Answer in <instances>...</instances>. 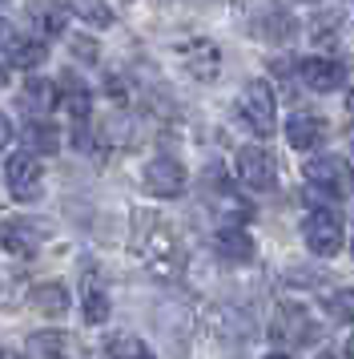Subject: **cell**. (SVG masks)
Wrapping results in <instances>:
<instances>
[{
  "mask_svg": "<svg viewBox=\"0 0 354 359\" xmlns=\"http://www.w3.org/2000/svg\"><path fill=\"white\" fill-rule=\"evenodd\" d=\"M137 255L157 278H177L181 271V246L161 218H145L141 234H137Z\"/></svg>",
  "mask_w": 354,
  "mask_h": 359,
  "instance_id": "6da1fadb",
  "label": "cell"
},
{
  "mask_svg": "<svg viewBox=\"0 0 354 359\" xmlns=\"http://www.w3.org/2000/svg\"><path fill=\"white\" fill-rule=\"evenodd\" d=\"M246 126L257 133V137H270L274 133V89L266 81H250L241 89V101H238Z\"/></svg>",
  "mask_w": 354,
  "mask_h": 359,
  "instance_id": "7a4b0ae2",
  "label": "cell"
},
{
  "mask_svg": "<svg viewBox=\"0 0 354 359\" xmlns=\"http://www.w3.org/2000/svg\"><path fill=\"white\" fill-rule=\"evenodd\" d=\"M306 178L314 182V186H322L330 198H346L354 190L351 165H346V158H334V154L310 158V162H306Z\"/></svg>",
  "mask_w": 354,
  "mask_h": 359,
  "instance_id": "3957f363",
  "label": "cell"
},
{
  "mask_svg": "<svg viewBox=\"0 0 354 359\" xmlns=\"http://www.w3.org/2000/svg\"><path fill=\"white\" fill-rule=\"evenodd\" d=\"M4 178H8V190H13L16 202H41V194H45V174H41L36 154H16V158H8Z\"/></svg>",
  "mask_w": 354,
  "mask_h": 359,
  "instance_id": "277c9868",
  "label": "cell"
},
{
  "mask_svg": "<svg viewBox=\"0 0 354 359\" xmlns=\"http://www.w3.org/2000/svg\"><path fill=\"white\" fill-rule=\"evenodd\" d=\"M0 246L16 259H36L45 246V226L32 218H4L0 222Z\"/></svg>",
  "mask_w": 354,
  "mask_h": 359,
  "instance_id": "5b68a950",
  "label": "cell"
},
{
  "mask_svg": "<svg viewBox=\"0 0 354 359\" xmlns=\"http://www.w3.org/2000/svg\"><path fill=\"white\" fill-rule=\"evenodd\" d=\"M206 198H209V206L218 210V218H225V222H246V218L254 214V206H250V202L229 186V178H222L218 170L206 174Z\"/></svg>",
  "mask_w": 354,
  "mask_h": 359,
  "instance_id": "8992f818",
  "label": "cell"
},
{
  "mask_svg": "<svg viewBox=\"0 0 354 359\" xmlns=\"http://www.w3.org/2000/svg\"><path fill=\"white\" fill-rule=\"evenodd\" d=\"M238 174L241 182L257 190V194H266L274 190V182H278V165H274V154L262 146H241L238 149Z\"/></svg>",
  "mask_w": 354,
  "mask_h": 359,
  "instance_id": "52a82bcc",
  "label": "cell"
},
{
  "mask_svg": "<svg viewBox=\"0 0 354 359\" xmlns=\"http://www.w3.org/2000/svg\"><path fill=\"white\" fill-rule=\"evenodd\" d=\"M302 234H306V246L314 255H322V259H330V255L342 250V222H338L334 210H314L306 218Z\"/></svg>",
  "mask_w": 354,
  "mask_h": 359,
  "instance_id": "ba28073f",
  "label": "cell"
},
{
  "mask_svg": "<svg viewBox=\"0 0 354 359\" xmlns=\"http://www.w3.org/2000/svg\"><path fill=\"white\" fill-rule=\"evenodd\" d=\"M145 186L157 198H177L185 190V170H181L177 158H153L145 165Z\"/></svg>",
  "mask_w": 354,
  "mask_h": 359,
  "instance_id": "9c48e42d",
  "label": "cell"
},
{
  "mask_svg": "<svg viewBox=\"0 0 354 359\" xmlns=\"http://www.w3.org/2000/svg\"><path fill=\"white\" fill-rule=\"evenodd\" d=\"M302 81L314 89V93H334L338 85L346 81V69L330 61V57H306L302 61Z\"/></svg>",
  "mask_w": 354,
  "mask_h": 359,
  "instance_id": "30bf717a",
  "label": "cell"
},
{
  "mask_svg": "<svg viewBox=\"0 0 354 359\" xmlns=\"http://www.w3.org/2000/svg\"><path fill=\"white\" fill-rule=\"evenodd\" d=\"M24 351L32 359H77V339L64 331H36V335H29Z\"/></svg>",
  "mask_w": 354,
  "mask_h": 359,
  "instance_id": "8fae6325",
  "label": "cell"
},
{
  "mask_svg": "<svg viewBox=\"0 0 354 359\" xmlns=\"http://www.w3.org/2000/svg\"><path fill=\"white\" fill-rule=\"evenodd\" d=\"M181 57H185V69H190L197 81H213L218 69H222V53H218V45H209V41H190L181 49Z\"/></svg>",
  "mask_w": 354,
  "mask_h": 359,
  "instance_id": "7c38bea8",
  "label": "cell"
},
{
  "mask_svg": "<svg viewBox=\"0 0 354 359\" xmlns=\"http://www.w3.org/2000/svg\"><path fill=\"white\" fill-rule=\"evenodd\" d=\"M45 57H48V49H45V41H36V36H8L4 41V61L16 69H36Z\"/></svg>",
  "mask_w": 354,
  "mask_h": 359,
  "instance_id": "4fadbf2b",
  "label": "cell"
},
{
  "mask_svg": "<svg viewBox=\"0 0 354 359\" xmlns=\"http://www.w3.org/2000/svg\"><path fill=\"white\" fill-rule=\"evenodd\" d=\"M218 250H222V259H229V262H250L254 259V238L241 226H222L218 230Z\"/></svg>",
  "mask_w": 354,
  "mask_h": 359,
  "instance_id": "5bb4252c",
  "label": "cell"
},
{
  "mask_svg": "<svg viewBox=\"0 0 354 359\" xmlns=\"http://www.w3.org/2000/svg\"><path fill=\"white\" fill-rule=\"evenodd\" d=\"M322 137V121L318 117H310V114H298V117H290V126H286V142L294 149H310L314 142Z\"/></svg>",
  "mask_w": 354,
  "mask_h": 359,
  "instance_id": "9a60e30c",
  "label": "cell"
},
{
  "mask_svg": "<svg viewBox=\"0 0 354 359\" xmlns=\"http://www.w3.org/2000/svg\"><path fill=\"white\" fill-rule=\"evenodd\" d=\"M32 307L45 311V315H64L69 311V291H64L61 283H41V287H32Z\"/></svg>",
  "mask_w": 354,
  "mask_h": 359,
  "instance_id": "2e32d148",
  "label": "cell"
},
{
  "mask_svg": "<svg viewBox=\"0 0 354 359\" xmlns=\"http://www.w3.org/2000/svg\"><path fill=\"white\" fill-rule=\"evenodd\" d=\"M64 8L69 13H77L85 25H93V29H109L113 25V13L105 0H64Z\"/></svg>",
  "mask_w": 354,
  "mask_h": 359,
  "instance_id": "e0dca14e",
  "label": "cell"
},
{
  "mask_svg": "<svg viewBox=\"0 0 354 359\" xmlns=\"http://www.w3.org/2000/svg\"><path fill=\"white\" fill-rule=\"evenodd\" d=\"M85 319H89V323H105V319H109V294H105V287L89 275H85Z\"/></svg>",
  "mask_w": 354,
  "mask_h": 359,
  "instance_id": "ac0fdd59",
  "label": "cell"
},
{
  "mask_svg": "<svg viewBox=\"0 0 354 359\" xmlns=\"http://www.w3.org/2000/svg\"><path fill=\"white\" fill-rule=\"evenodd\" d=\"M24 105L48 114V109H57V105H61V93H57V85H52V81H29V89H24Z\"/></svg>",
  "mask_w": 354,
  "mask_h": 359,
  "instance_id": "d6986e66",
  "label": "cell"
},
{
  "mask_svg": "<svg viewBox=\"0 0 354 359\" xmlns=\"http://www.w3.org/2000/svg\"><path fill=\"white\" fill-rule=\"evenodd\" d=\"M29 20L41 29L45 36H61L64 33V13L57 8V4H32Z\"/></svg>",
  "mask_w": 354,
  "mask_h": 359,
  "instance_id": "ffe728a7",
  "label": "cell"
},
{
  "mask_svg": "<svg viewBox=\"0 0 354 359\" xmlns=\"http://www.w3.org/2000/svg\"><path fill=\"white\" fill-rule=\"evenodd\" d=\"M274 335H278V339H286V335H290V343L306 339V335H310V327H306V315H302V311H290V307H282V315H278V323H274Z\"/></svg>",
  "mask_w": 354,
  "mask_h": 359,
  "instance_id": "44dd1931",
  "label": "cell"
},
{
  "mask_svg": "<svg viewBox=\"0 0 354 359\" xmlns=\"http://www.w3.org/2000/svg\"><path fill=\"white\" fill-rule=\"evenodd\" d=\"M24 133H29V146L36 154H57V146H61V133H57V126H48V121H32Z\"/></svg>",
  "mask_w": 354,
  "mask_h": 359,
  "instance_id": "7402d4cb",
  "label": "cell"
},
{
  "mask_svg": "<svg viewBox=\"0 0 354 359\" xmlns=\"http://www.w3.org/2000/svg\"><path fill=\"white\" fill-rule=\"evenodd\" d=\"M105 359H153V351H149L141 339L121 335V339H113L109 347H105Z\"/></svg>",
  "mask_w": 354,
  "mask_h": 359,
  "instance_id": "603a6c76",
  "label": "cell"
},
{
  "mask_svg": "<svg viewBox=\"0 0 354 359\" xmlns=\"http://www.w3.org/2000/svg\"><path fill=\"white\" fill-rule=\"evenodd\" d=\"M64 85H69V93L61 97V101H64V109L77 117V121H85V117H89V89H85L77 77H64Z\"/></svg>",
  "mask_w": 354,
  "mask_h": 359,
  "instance_id": "cb8c5ba5",
  "label": "cell"
},
{
  "mask_svg": "<svg viewBox=\"0 0 354 359\" xmlns=\"http://www.w3.org/2000/svg\"><path fill=\"white\" fill-rule=\"evenodd\" d=\"M334 311L342 315V319H354V291H342L334 299Z\"/></svg>",
  "mask_w": 354,
  "mask_h": 359,
  "instance_id": "d4e9b609",
  "label": "cell"
},
{
  "mask_svg": "<svg viewBox=\"0 0 354 359\" xmlns=\"http://www.w3.org/2000/svg\"><path fill=\"white\" fill-rule=\"evenodd\" d=\"M8 142H13V126H8V117L0 114V149L8 146Z\"/></svg>",
  "mask_w": 354,
  "mask_h": 359,
  "instance_id": "484cf974",
  "label": "cell"
},
{
  "mask_svg": "<svg viewBox=\"0 0 354 359\" xmlns=\"http://www.w3.org/2000/svg\"><path fill=\"white\" fill-rule=\"evenodd\" d=\"M346 359H354V335L346 339Z\"/></svg>",
  "mask_w": 354,
  "mask_h": 359,
  "instance_id": "4316f807",
  "label": "cell"
},
{
  "mask_svg": "<svg viewBox=\"0 0 354 359\" xmlns=\"http://www.w3.org/2000/svg\"><path fill=\"white\" fill-rule=\"evenodd\" d=\"M0 359H20V355H13V351H0Z\"/></svg>",
  "mask_w": 354,
  "mask_h": 359,
  "instance_id": "83f0119b",
  "label": "cell"
},
{
  "mask_svg": "<svg viewBox=\"0 0 354 359\" xmlns=\"http://www.w3.org/2000/svg\"><path fill=\"white\" fill-rule=\"evenodd\" d=\"M266 359H290V355H278V351H274V355H266Z\"/></svg>",
  "mask_w": 354,
  "mask_h": 359,
  "instance_id": "f1b7e54d",
  "label": "cell"
},
{
  "mask_svg": "<svg viewBox=\"0 0 354 359\" xmlns=\"http://www.w3.org/2000/svg\"><path fill=\"white\" fill-rule=\"evenodd\" d=\"M286 4H310V0H286Z\"/></svg>",
  "mask_w": 354,
  "mask_h": 359,
  "instance_id": "f546056e",
  "label": "cell"
},
{
  "mask_svg": "<svg viewBox=\"0 0 354 359\" xmlns=\"http://www.w3.org/2000/svg\"><path fill=\"white\" fill-rule=\"evenodd\" d=\"M351 109H354V93H351Z\"/></svg>",
  "mask_w": 354,
  "mask_h": 359,
  "instance_id": "4dcf8cb0",
  "label": "cell"
},
{
  "mask_svg": "<svg viewBox=\"0 0 354 359\" xmlns=\"http://www.w3.org/2000/svg\"><path fill=\"white\" fill-rule=\"evenodd\" d=\"M351 146H354V130H351Z\"/></svg>",
  "mask_w": 354,
  "mask_h": 359,
  "instance_id": "1f68e13d",
  "label": "cell"
},
{
  "mask_svg": "<svg viewBox=\"0 0 354 359\" xmlns=\"http://www.w3.org/2000/svg\"><path fill=\"white\" fill-rule=\"evenodd\" d=\"M318 359H334V355H318Z\"/></svg>",
  "mask_w": 354,
  "mask_h": 359,
  "instance_id": "d6a6232c",
  "label": "cell"
},
{
  "mask_svg": "<svg viewBox=\"0 0 354 359\" xmlns=\"http://www.w3.org/2000/svg\"><path fill=\"white\" fill-rule=\"evenodd\" d=\"M0 81H4V69H0Z\"/></svg>",
  "mask_w": 354,
  "mask_h": 359,
  "instance_id": "836d02e7",
  "label": "cell"
}]
</instances>
